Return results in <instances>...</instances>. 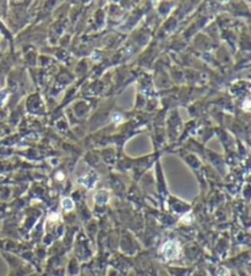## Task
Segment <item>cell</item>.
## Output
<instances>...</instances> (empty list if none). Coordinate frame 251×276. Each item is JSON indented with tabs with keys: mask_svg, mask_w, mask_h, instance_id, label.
Listing matches in <instances>:
<instances>
[{
	"mask_svg": "<svg viewBox=\"0 0 251 276\" xmlns=\"http://www.w3.org/2000/svg\"><path fill=\"white\" fill-rule=\"evenodd\" d=\"M163 253H164V255L168 259L175 258L178 255V253H179V246H178V243L176 242H172V241L168 242L164 246V248H163Z\"/></svg>",
	"mask_w": 251,
	"mask_h": 276,
	"instance_id": "obj_1",
	"label": "cell"
},
{
	"mask_svg": "<svg viewBox=\"0 0 251 276\" xmlns=\"http://www.w3.org/2000/svg\"><path fill=\"white\" fill-rule=\"evenodd\" d=\"M63 205H64V208H66L68 210H70V209L72 208V202H70L69 199H65V200L63 202Z\"/></svg>",
	"mask_w": 251,
	"mask_h": 276,
	"instance_id": "obj_2",
	"label": "cell"
}]
</instances>
